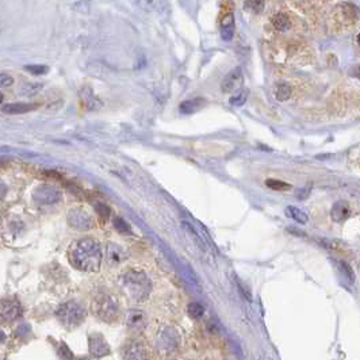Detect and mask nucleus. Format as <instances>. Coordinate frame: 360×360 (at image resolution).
Returning <instances> with one entry per match:
<instances>
[{"instance_id": "nucleus-10", "label": "nucleus", "mask_w": 360, "mask_h": 360, "mask_svg": "<svg viewBox=\"0 0 360 360\" xmlns=\"http://www.w3.org/2000/svg\"><path fill=\"white\" fill-rule=\"evenodd\" d=\"M126 324L131 330H142L148 324L145 313L140 310L129 311L126 315Z\"/></svg>"}, {"instance_id": "nucleus-13", "label": "nucleus", "mask_w": 360, "mask_h": 360, "mask_svg": "<svg viewBox=\"0 0 360 360\" xmlns=\"http://www.w3.org/2000/svg\"><path fill=\"white\" fill-rule=\"evenodd\" d=\"M38 106L31 105V103H10V105H5L1 107V111L5 114L16 115V114H26V113H30V111L35 110Z\"/></svg>"}, {"instance_id": "nucleus-25", "label": "nucleus", "mask_w": 360, "mask_h": 360, "mask_svg": "<svg viewBox=\"0 0 360 360\" xmlns=\"http://www.w3.org/2000/svg\"><path fill=\"white\" fill-rule=\"evenodd\" d=\"M95 210L96 213L99 214L100 217V220H107L109 217H110V207L107 205H105V203H100V202H98L95 205Z\"/></svg>"}, {"instance_id": "nucleus-11", "label": "nucleus", "mask_w": 360, "mask_h": 360, "mask_svg": "<svg viewBox=\"0 0 360 360\" xmlns=\"http://www.w3.org/2000/svg\"><path fill=\"white\" fill-rule=\"evenodd\" d=\"M350 215H351L350 203L345 202V200H339V202H336L335 205L332 206V209H330V217H332V220L335 221V222H343V221L347 220Z\"/></svg>"}, {"instance_id": "nucleus-1", "label": "nucleus", "mask_w": 360, "mask_h": 360, "mask_svg": "<svg viewBox=\"0 0 360 360\" xmlns=\"http://www.w3.org/2000/svg\"><path fill=\"white\" fill-rule=\"evenodd\" d=\"M69 260L77 270L85 272L98 271L102 261L99 242L94 239H81L75 241L69 248Z\"/></svg>"}, {"instance_id": "nucleus-5", "label": "nucleus", "mask_w": 360, "mask_h": 360, "mask_svg": "<svg viewBox=\"0 0 360 360\" xmlns=\"http://www.w3.org/2000/svg\"><path fill=\"white\" fill-rule=\"evenodd\" d=\"M68 224L73 229L88 230L94 226L95 221L84 209H72L68 214Z\"/></svg>"}, {"instance_id": "nucleus-22", "label": "nucleus", "mask_w": 360, "mask_h": 360, "mask_svg": "<svg viewBox=\"0 0 360 360\" xmlns=\"http://www.w3.org/2000/svg\"><path fill=\"white\" fill-rule=\"evenodd\" d=\"M337 265H339V268H340L341 274H343L347 279L350 280V282H354V280H355V272H354L352 267H351L348 263L340 260L337 263Z\"/></svg>"}, {"instance_id": "nucleus-26", "label": "nucleus", "mask_w": 360, "mask_h": 360, "mask_svg": "<svg viewBox=\"0 0 360 360\" xmlns=\"http://www.w3.org/2000/svg\"><path fill=\"white\" fill-rule=\"evenodd\" d=\"M114 226L117 228L118 232H120V233H130V226L127 225L122 218H115Z\"/></svg>"}, {"instance_id": "nucleus-32", "label": "nucleus", "mask_w": 360, "mask_h": 360, "mask_svg": "<svg viewBox=\"0 0 360 360\" xmlns=\"http://www.w3.org/2000/svg\"><path fill=\"white\" fill-rule=\"evenodd\" d=\"M1 102H3V95L0 94V103H1Z\"/></svg>"}, {"instance_id": "nucleus-14", "label": "nucleus", "mask_w": 360, "mask_h": 360, "mask_svg": "<svg viewBox=\"0 0 360 360\" xmlns=\"http://www.w3.org/2000/svg\"><path fill=\"white\" fill-rule=\"evenodd\" d=\"M107 259L111 265H115L126 259V252L120 246H118L114 242H110L107 245Z\"/></svg>"}, {"instance_id": "nucleus-30", "label": "nucleus", "mask_w": 360, "mask_h": 360, "mask_svg": "<svg viewBox=\"0 0 360 360\" xmlns=\"http://www.w3.org/2000/svg\"><path fill=\"white\" fill-rule=\"evenodd\" d=\"M5 192H7V188H5L4 183H3V181H0V200L4 198Z\"/></svg>"}, {"instance_id": "nucleus-16", "label": "nucleus", "mask_w": 360, "mask_h": 360, "mask_svg": "<svg viewBox=\"0 0 360 360\" xmlns=\"http://www.w3.org/2000/svg\"><path fill=\"white\" fill-rule=\"evenodd\" d=\"M233 31H235V23H233V15L228 14V15L222 19L221 22V33L224 40H230L233 37Z\"/></svg>"}, {"instance_id": "nucleus-8", "label": "nucleus", "mask_w": 360, "mask_h": 360, "mask_svg": "<svg viewBox=\"0 0 360 360\" xmlns=\"http://www.w3.org/2000/svg\"><path fill=\"white\" fill-rule=\"evenodd\" d=\"M22 314V307L15 300H1L0 302V317L5 321H14Z\"/></svg>"}, {"instance_id": "nucleus-24", "label": "nucleus", "mask_w": 360, "mask_h": 360, "mask_svg": "<svg viewBox=\"0 0 360 360\" xmlns=\"http://www.w3.org/2000/svg\"><path fill=\"white\" fill-rule=\"evenodd\" d=\"M245 7L253 12H260L264 8V1L263 0H245Z\"/></svg>"}, {"instance_id": "nucleus-31", "label": "nucleus", "mask_w": 360, "mask_h": 360, "mask_svg": "<svg viewBox=\"0 0 360 360\" xmlns=\"http://www.w3.org/2000/svg\"><path fill=\"white\" fill-rule=\"evenodd\" d=\"M356 69H358V73H356V76H358V77H360V66H359V68H356Z\"/></svg>"}, {"instance_id": "nucleus-9", "label": "nucleus", "mask_w": 360, "mask_h": 360, "mask_svg": "<svg viewBox=\"0 0 360 360\" xmlns=\"http://www.w3.org/2000/svg\"><path fill=\"white\" fill-rule=\"evenodd\" d=\"M241 84H242V72L240 68H236L222 81V91L232 92V91L240 88Z\"/></svg>"}, {"instance_id": "nucleus-27", "label": "nucleus", "mask_w": 360, "mask_h": 360, "mask_svg": "<svg viewBox=\"0 0 360 360\" xmlns=\"http://www.w3.org/2000/svg\"><path fill=\"white\" fill-rule=\"evenodd\" d=\"M14 83L12 76L7 75V73H0V88H7Z\"/></svg>"}, {"instance_id": "nucleus-28", "label": "nucleus", "mask_w": 360, "mask_h": 360, "mask_svg": "<svg viewBox=\"0 0 360 360\" xmlns=\"http://www.w3.org/2000/svg\"><path fill=\"white\" fill-rule=\"evenodd\" d=\"M26 69L31 72V73H34V75H44L48 72V66L45 65H29L26 66Z\"/></svg>"}, {"instance_id": "nucleus-7", "label": "nucleus", "mask_w": 360, "mask_h": 360, "mask_svg": "<svg viewBox=\"0 0 360 360\" xmlns=\"http://www.w3.org/2000/svg\"><path fill=\"white\" fill-rule=\"evenodd\" d=\"M88 345H90V352L96 358L107 355L110 352V347L106 343L105 337L99 333H94L90 336L88 339Z\"/></svg>"}, {"instance_id": "nucleus-21", "label": "nucleus", "mask_w": 360, "mask_h": 360, "mask_svg": "<svg viewBox=\"0 0 360 360\" xmlns=\"http://www.w3.org/2000/svg\"><path fill=\"white\" fill-rule=\"evenodd\" d=\"M187 311H188V315H190L191 318H194V320L202 318L203 314H205V309H203V306L200 305V303H196V302H194V303H190Z\"/></svg>"}, {"instance_id": "nucleus-23", "label": "nucleus", "mask_w": 360, "mask_h": 360, "mask_svg": "<svg viewBox=\"0 0 360 360\" xmlns=\"http://www.w3.org/2000/svg\"><path fill=\"white\" fill-rule=\"evenodd\" d=\"M248 95H249V91L248 90H242L240 91L237 95H235L233 98H230V105L233 106H242L248 99Z\"/></svg>"}, {"instance_id": "nucleus-15", "label": "nucleus", "mask_w": 360, "mask_h": 360, "mask_svg": "<svg viewBox=\"0 0 360 360\" xmlns=\"http://www.w3.org/2000/svg\"><path fill=\"white\" fill-rule=\"evenodd\" d=\"M205 106V100L203 99H191V100H185L183 102L181 105H180V111L183 113V114H192V113H195L198 111L199 109H202Z\"/></svg>"}, {"instance_id": "nucleus-29", "label": "nucleus", "mask_w": 360, "mask_h": 360, "mask_svg": "<svg viewBox=\"0 0 360 360\" xmlns=\"http://www.w3.org/2000/svg\"><path fill=\"white\" fill-rule=\"evenodd\" d=\"M59 354H60L61 358H64V359H72V358H73L72 354H70V351L68 350V347H65V345H61Z\"/></svg>"}, {"instance_id": "nucleus-33", "label": "nucleus", "mask_w": 360, "mask_h": 360, "mask_svg": "<svg viewBox=\"0 0 360 360\" xmlns=\"http://www.w3.org/2000/svg\"><path fill=\"white\" fill-rule=\"evenodd\" d=\"M358 42H359V45H360V34H359V37H358Z\"/></svg>"}, {"instance_id": "nucleus-19", "label": "nucleus", "mask_w": 360, "mask_h": 360, "mask_svg": "<svg viewBox=\"0 0 360 360\" xmlns=\"http://www.w3.org/2000/svg\"><path fill=\"white\" fill-rule=\"evenodd\" d=\"M291 87L289 84H286V83H282L276 87V91H275V96L276 99L280 100V102H285L291 96Z\"/></svg>"}, {"instance_id": "nucleus-2", "label": "nucleus", "mask_w": 360, "mask_h": 360, "mask_svg": "<svg viewBox=\"0 0 360 360\" xmlns=\"http://www.w3.org/2000/svg\"><path fill=\"white\" fill-rule=\"evenodd\" d=\"M120 287L127 298L134 302H142L150 294L152 283L144 272L131 270L122 276Z\"/></svg>"}, {"instance_id": "nucleus-6", "label": "nucleus", "mask_w": 360, "mask_h": 360, "mask_svg": "<svg viewBox=\"0 0 360 360\" xmlns=\"http://www.w3.org/2000/svg\"><path fill=\"white\" fill-rule=\"evenodd\" d=\"M33 198L40 205H53L61 198V191L53 185H40L33 192Z\"/></svg>"}, {"instance_id": "nucleus-3", "label": "nucleus", "mask_w": 360, "mask_h": 360, "mask_svg": "<svg viewBox=\"0 0 360 360\" xmlns=\"http://www.w3.org/2000/svg\"><path fill=\"white\" fill-rule=\"evenodd\" d=\"M87 311L80 305L79 302L76 300H69L64 305H61L57 309V317L59 320L62 322V325H65L69 329H73L76 326H79L84 321Z\"/></svg>"}, {"instance_id": "nucleus-4", "label": "nucleus", "mask_w": 360, "mask_h": 360, "mask_svg": "<svg viewBox=\"0 0 360 360\" xmlns=\"http://www.w3.org/2000/svg\"><path fill=\"white\" fill-rule=\"evenodd\" d=\"M92 311L103 321L114 320L120 311V305L110 294H98L92 300Z\"/></svg>"}, {"instance_id": "nucleus-18", "label": "nucleus", "mask_w": 360, "mask_h": 360, "mask_svg": "<svg viewBox=\"0 0 360 360\" xmlns=\"http://www.w3.org/2000/svg\"><path fill=\"white\" fill-rule=\"evenodd\" d=\"M272 26H274L278 31H286L290 29L291 22L290 19H289V16L285 15V14H276V15L272 18Z\"/></svg>"}, {"instance_id": "nucleus-20", "label": "nucleus", "mask_w": 360, "mask_h": 360, "mask_svg": "<svg viewBox=\"0 0 360 360\" xmlns=\"http://www.w3.org/2000/svg\"><path fill=\"white\" fill-rule=\"evenodd\" d=\"M265 184H267L268 188L275 191H286L291 188V185L289 183H285V181H280V180L276 179H267L265 180Z\"/></svg>"}, {"instance_id": "nucleus-12", "label": "nucleus", "mask_w": 360, "mask_h": 360, "mask_svg": "<svg viewBox=\"0 0 360 360\" xmlns=\"http://www.w3.org/2000/svg\"><path fill=\"white\" fill-rule=\"evenodd\" d=\"M123 358L125 359H144V358H146L144 345L138 343V341H130V343H127Z\"/></svg>"}, {"instance_id": "nucleus-17", "label": "nucleus", "mask_w": 360, "mask_h": 360, "mask_svg": "<svg viewBox=\"0 0 360 360\" xmlns=\"http://www.w3.org/2000/svg\"><path fill=\"white\" fill-rule=\"evenodd\" d=\"M286 214L294 221H297V222H300V224H307L309 222V215L306 214L305 211L298 209V207H294V206H287L286 207Z\"/></svg>"}]
</instances>
